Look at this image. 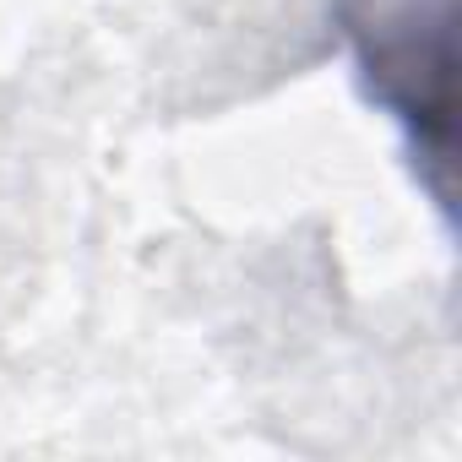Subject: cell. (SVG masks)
I'll use <instances>...</instances> for the list:
<instances>
[{"mask_svg": "<svg viewBox=\"0 0 462 462\" xmlns=\"http://www.w3.org/2000/svg\"><path fill=\"white\" fill-rule=\"evenodd\" d=\"M337 33L365 98L402 131L424 196H457V0H337Z\"/></svg>", "mask_w": 462, "mask_h": 462, "instance_id": "6da1fadb", "label": "cell"}]
</instances>
